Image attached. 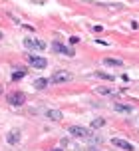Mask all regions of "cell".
<instances>
[{"label": "cell", "mask_w": 139, "mask_h": 151, "mask_svg": "<svg viewBox=\"0 0 139 151\" xmlns=\"http://www.w3.org/2000/svg\"><path fill=\"white\" fill-rule=\"evenodd\" d=\"M24 48L32 52H42V50H46V42L40 38H24Z\"/></svg>", "instance_id": "1"}, {"label": "cell", "mask_w": 139, "mask_h": 151, "mask_svg": "<svg viewBox=\"0 0 139 151\" xmlns=\"http://www.w3.org/2000/svg\"><path fill=\"white\" fill-rule=\"evenodd\" d=\"M70 80H74V76L70 74L68 70H56L54 76L50 78L52 83H66V82H70Z\"/></svg>", "instance_id": "2"}, {"label": "cell", "mask_w": 139, "mask_h": 151, "mask_svg": "<svg viewBox=\"0 0 139 151\" xmlns=\"http://www.w3.org/2000/svg\"><path fill=\"white\" fill-rule=\"evenodd\" d=\"M70 135L74 137H80V139H85V137L92 135V129L90 127H82V125H72V127H68Z\"/></svg>", "instance_id": "3"}, {"label": "cell", "mask_w": 139, "mask_h": 151, "mask_svg": "<svg viewBox=\"0 0 139 151\" xmlns=\"http://www.w3.org/2000/svg\"><path fill=\"white\" fill-rule=\"evenodd\" d=\"M52 50H54L56 54H64V56H70V58L76 54V52H74V48H68L66 44L58 42V40H54V42H52Z\"/></svg>", "instance_id": "4"}, {"label": "cell", "mask_w": 139, "mask_h": 151, "mask_svg": "<svg viewBox=\"0 0 139 151\" xmlns=\"http://www.w3.org/2000/svg\"><path fill=\"white\" fill-rule=\"evenodd\" d=\"M24 101H26V93L24 91H14V93L8 96V104L10 106H22Z\"/></svg>", "instance_id": "5"}, {"label": "cell", "mask_w": 139, "mask_h": 151, "mask_svg": "<svg viewBox=\"0 0 139 151\" xmlns=\"http://www.w3.org/2000/svg\"><path fill=\"white\" fill-rule=\"evenodd\" d=\"M28 62L32 64V68H36V70H44L48 66V60L40 58V56H28Z\"/></svg>", "instance_id": "6"}, {"label": "cell", "mask_w": 139, "mask_h": 151, "mask_svg": "<svg viewBox=\"0 0 139 151\" xmlns=\"http://www.w3.org/2000/svg\"><path fill=\"white\" fill-rule=\"evenodd\" d=\"M111 143L115 145V147H119V149H125V151H135V147H133L127 139H121V137H113L111 139Z\"/></svg>", "instance_id": "7"}, {"label": "cell", "mask_w": 139, "mask_h": 151, "mask_svg": "<svg viewBox=\"0 0 139 151\" xmlns=\"http://www.w3.org/2000/svg\"><path fill=\"white\" fill-rule=\"evenodd\" d=\"M20 137H22L20 129H12V131H8V133H6V141L10 145H18V143H20Z\"/></svg>", "instance_id": "8"}, {"label": "cell", "mask_w": 139, "mask_h": 151, "mask_svg": "<svg viewBox=\"0 0 139 151\" xmlns=\"http://www.w3.org/2000/svg\"><path fill=\"white\" fill-rule=\"evenodd\" d=\"M44 115H46L48 119H52V121H60L62 119V111H58V109H46Z\"/></svg>", "instance_id": "9"}, {"label": "cell", "mask_w": 139, "mask_h": 151, "mask_svg": "<svg viewBox=\"0 0 139 151\" xmlns=\"http://www.w3.org/2000/svg\"><path fill=\"white\" fill-rule=\"evenodd\" d=\"M103 64H105V66H111V68H121V66H123V60H117V58H105Z\"/></svg>", "instance_id": "10"}, {"label": "cell", "mask_w": 139, "mask_h": 151, "mask_svg": "<svg viewBox=\"0 0 139 151\" xmlns=\"http://www.w3.org/2000/svg\"><path fill=\"white\" fill-rule=\"evenodd\" d=\"M115 111H119V113H131L133 106H129V104H119V101H117V104H115Z\"/></svg>", "instance_id": "11"}, {"label": "cell", "mask_w": 139, "mask_h": 151, "mask_svg": "<svg viewBox=\"0 0 139 151\" xmlns=\"http://www.w3.org/2000/svg\"><path fill=\"white\" fill-rule=\"evenodd\" d=\"M101 127H105V119H103V117H95V119L92 121V123H90V129H101Z\"/></svg>", "instance_id": "12"}, {"label": "cell", "mask_w": 139, "mask_h": 151, "mask_svg": "<svg viewBox=\"0 0 139 151\" xmlns=\"http://www.w3.org/2000/svg\"><path fill=\"white\" fill-rule=\"evenodd\" d=\"M48 83H50V80H46V78H38V80L34 82V88H36V90H44Z\"/></svg>", "instance_id": "13"}, {"label": "cell", "mask_w": 139, "mask_h": 151, "mask_svg": "<svg viewBox=\"0 0 139 151\" xmlns=\"http://www.w3.org/2000/svg\"><path fill=\"white\" fill-rule=\"evenodd\" d=\"M97 93H101V96H113L115 93V90H111V88H105V86H101V88H97Z\"/></svg>", "instance_id": "14"}, {"label": "cell", "mask_w": 139, "mask_h": 151, "mask_svg": "<svg viewBox=\"0 0 139 151\" xmlns=\"http://www.w3.org/2000/svg\"><path fill=\"white\" fill-rule=\"evenodd\" d=\"M95 76H97V78H101V80H113L109 74H103V72H95Z\"/></svg>", "instance_id": "15"}, {"label": "cell", "mask_w": 139, "mask_h": 151, "mask_svg": "<svg viewBox=\"0 0 139 151\" xmlns=\"http://www.w3.org/2000/svg\"><path fill=\"white\" fill-rule=\"evenodd\" d=\"M24 76H26V72H14L12 74V80H22Z\"/></svg>", "instance_id": "16"}, {"label": "cell", "mask_w": 139, "mask_h": 151, "mask_svg": "<svg viewBox=\"0 0 139 151\" xmlns=\"http://www.w3.org/2000/svg\"><path fill=\"white\" fill-rule=\"evenodd\" d=\"M52 151H62V149H52Z\"/></svg>", "instance_id": "17"}]
</instances>
